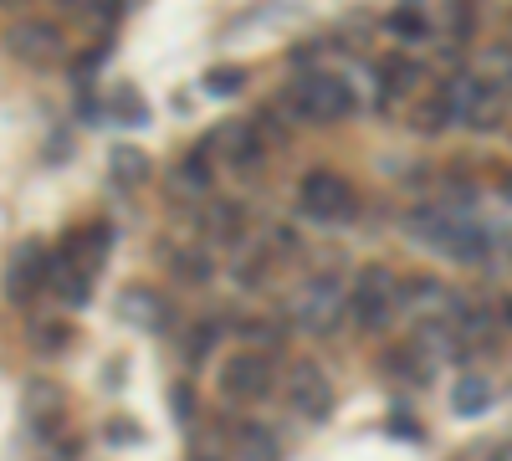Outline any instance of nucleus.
<instances>
[{"label":"nucleus","mask_w":512,"mask_h":461,"mask_svg":"<svg viewBox=\"0 0 512 461\" xmlns=\"http://www.w3.org/2000/svg\"><path fill=\"white\" fill-rule=\"evenodd\" d=\"M492 400H497L492 380H482V374H466V380H456L451 410H456V415H482V410H492Z\"/></svg>","instance_id":"obj_17"},{"label":"nucleus","mask_w":512,"mask_h":461,"mask_svg":"<svg viewBox=\"0 0 512 461\" xmlns=\"http://www.w3.org/2000/svg\"><path fill=\"white\" fill-rule=\"evenodd\" d=\"M420 88V67L410 57H390V62H379V98L384 103H400Z\"/></svg>","instance_id":"obj_13"},{"label":"nucleus","mask_w":512,"mask_h":461,"mask_svg":"<svg viewBox=\"0 0 512 461\" xmlns=\"http://www.w3.org/2000/svg\"><path fill=\"white\" fill-rule=\"evenodd\" d=\"M297 205H303L308 221L333 226V221H344L354 211V185L344 175H333V170H313L303 180V190H297Z\"/></svg>","instance_id":"obj_5"},{"label":"nucleus","mask_w":512,"mask_h":461,"mask_svg":"<svg viewBox=\"0 0 512 461\" xmlns=\"http://www.w3.org/2000/svg\"><path fill=\"white\" fill-rule=\"evenodd\" d=\"M241 328L251 333V339H267V344H282V328H277L272 318H267V323H262V318H251V323H241Z\"/></svg>","instance_id":"obj_27"},{"label":"nucleus","mask_w":512,"mask_h":461,"mask_svg":"<svg viewBox=\"0 0 512 461\" xmlns=\"http://www.w3.org/2000/svg\"><path fill=\"white\" fill-rule=\"evenodd\" d=\"M169 267H175V277H180V282H190V287L210 282V257H205L200 246H185V251H175V257H169Z\"/></svg>","instance_id":"obj_20"},{"label":"nucleus","mask_w":512,"mask_h":461,"mask_svg":"<svg viewBox=\"0 0 512 461\" xmlns=\"http://www.w3.org/2000/svg\"><path fill=\"white\" fill-rule=\"evenodd\" d=\"M175 415H185V421H190V415H195V400H190V385H175Z\"/></svg>","instance_id":"obj_30"},{"label":"nucleus","mask_w":512,"mask_h":461,"mask_svg":"<svg viewBox=\"0 0 512 461\" xmlns=\"http://www.w3.org/2000/svg\"><path fill=\"white\" fill-rule=\"evenodd\" d=\"M282 390H287V405L303 415L308 426H323L328 415H333V385H328V374H323L313 359H297V364L287 369Z\"/></svg>","instance_id":"obj_4"},{"label":"nucleus","mask_w":512,"mask_h":461,"mask_svg":"<svg viewBox=\"0 0 512 461\" xmlns=\"http://www.w3.org/2000/svg\"><path fill=\"white\" fill-rule=\"evenodd\" d=\"M241 82H246V72H241V67H231V72H210V77H205V88L221 98V93H241Z\"/></svg>","instance_id":"obj_26"},{"label":"nucleus","mask_w":512,"mask_h":461,"mask_svg":"<svg viewBox=\"0 0 512 461\" xmlns=\"http://www.w3.org/2000/svg\"><path fill=\"white\" fill-rule=\"evenodd\" d=\"M446 103H451V113L466 123V129H477V134H492L502 123V93L487 88L482 77H456L446 88Z\"/></svg>","instance_id":"obj_6"},{"label":"nucleus","mask_w":512,"mask_h":461,"mask_svg":"<svg viewBox=\"0 0 512 461\" xmlns=\"http://www.w3.org/2000/svg\"><path fill=\"white\" fill-rule=\"evenodd\" d=\"M236 461H282V446L267 426H241L236 431Z\"/></svg>","instance_id":"obj_18"},{"label":"nucleus","mask_w":512,"mask_h":461,"mask_svg":"<svg viewBox=\"0 0 512 461\" xmlns=\"http://www.w3.org/2000/svg\"><path fill=\"white\" fill-rule=\"evenodd\" d=\"M446 31H451V36L472 31V26H466V0H451V6H446Z\"/></svg>","instance_id":"obj_28"},{"label":"nucleus","mask_w":512,"mask_h":461,"mask_svg":"<svg viewBox=\"0 0 512 461\" xmlns=\"http://www.w3.org/2000/svg\"><path fill=\"white\" fill-rule=\"evenodd\" d=\"M287 313H292V328L313 333V339H328V333H338V323L349 318V287L333 272H318L292 292Z\"/></svg>","instance_id":"obj_1"},{"label":"nucleus","mask_w":512,"mask_h":461,"mask_svg":"<svg viewBox=\"0 0 512 461\" xmlns=\"http://www.w3.org/2000/svg\"><path fill=\"white\" fill-rule=\"evenodd\" d=\"M205 154H221L231 170H251L256 159L267 154V134H262V123H221L216 134L205 139Z\"/></svg>","instance_id":"obj_8"},{"label":"nucleus","mask_w":512,"mask_h":461,"mask_svg":"<svg viewBox=\"0 0 512 461\" xmlns=\"http://www.w3.org/2000/svg\"><path fill=\"white\" fill-rule=\"evenodd\" d=\"M108 251H113V226H77L62 246V262H72L82 277H98L103 262H108Z\"/></svg>","instance_id":"obj_10"},{"label":"nucleus","mask_w":512,"mask_h":461,"mask_svg":"<svg viewBox=\"0 0 512 461\" xmlns=\"http://www.w3.org/2000/svg\"><path fill=\"white\" fill-rule=\"evenodd\" d=\"M216 339H221V328H216V323H195V328H190V339H185V364H190V369L205 364L210 349H216Z\"/></svg>","instance_id":"obj_22"},{"label":"nucleus","mask_w":512,"mask_h":461,"mask_svg":"<svg viewBox=\"0 0 512 461\" xmlns=\"http://www.w3.org/2000/svg\"><path fill=\"white\" fill-rule=\"evenodd\" d=\"M118 313L128 328H144V333H159L164 328V298L154 287H123V298H118Z\"/></svg>","instance_id":"obj_12"},{"label":"nucleus","mask_w":512,"mask_h":461,"mask_svg":"<svg viewBox=\"0 0 512 461\" xmlns=\"http://www.w3.org/2000/svg\"><path fill=\"white\" fill-rule=\"evenodd\" d=\"M395 313H400V277H395L390 267L369 262V267L354 277V287H349V318H354V328L374 333V328L390 323Z\"/></svg>","instance_id":"obj_2"},{"label":"nucleus","mask_w":512,"mask_h":461,"mask_svg":"<svg viewBox=\"0 0 512 461\" xmlns=\"http://www.w3.org/2000/svg\"><path fill=\"white\" fill-rule=\"evenodd\" d=\"M108 441L134 446V441H139V426H134V421H108Z\"/></svg>","instance_id":"obj_29"},{"label":"nucleus","mask_w":512,"mask_h":461,"mask_svg":"<svg viewBox=\"0 0 512 461\" xmlns=\"http://www.w3.org/2000/svg\"><path fill=\"white\" fill-rule=\"evenodd\" d=\"M205 226H210L216 241H236L241 236V211H236V205H216V211L205 216Z\"/></svg>","instance_id":"obj_24"},{"label":"nucleus","mask_w":512,"mask_h":461,"mask_svg":"<svg viewBox=\"0 0 512 461\" xmlns=\"http://www.w3.org/2000/svg\"><path fill=\"white\" fill-rule=\"evenodd\" d=\"M169 185H175V195H190V200H200V195L210 190V154H205V149L185 154V159L175 164V175H169Z\"/></svg>","instance_id":"obj_16"},{"label":"nucleus","mask_w":512,"mask_h":461,"mask_svg":"<svg viewBox=\"0 0 512 461\" xmlns=\"http://www.w3.org/2000/svg\"><path fill=\"white\" fill-rule=\"evenodd\" d=\"M492 461H512V446H502V451H497V456H492Z\"/></svg>","instance_id":"obj_32"},{"label":"nucleus","mask_w":512,"mask_h":461,"mask_svg":"<svg viewBox=\"0 0 512 461\" xmlns=\"http://www.w3.org/2000/svg\"><path fill=\"white\" fill-rule=\"evenodd\" d=\"M113 118H118V123H144L149 108H144V98H139L134 88H113Z\"/></svg>","instance_id":"obj_25"},{"label":"nucleus","mask_w":512,"mask_h":461,"mask_svg":"<svg viewBox=\"0 0 512 461\" xmlns=\"http://www.w3.org/2000/svg\"><path fill=\"white\" fill-rule=\"evenodd\" d=\"M502 323H507V328H512V298H507V303H502Z\"/></svg>","instance_id":"obj_31"},{"label":"nucleus","mask_w":512,"mask_h":461,"mask_svg":"<svg viewBox=\"0 0 512 461\" xmlns=\"http://www.w3.org/2000/svg\"><path fill=\"white\" fill-rule=\"evenodd\" d=\"M88 282H93V277H82L72 262L57 257V267H52V292H62V303L82 308V303H88Z\"/></svg>","instance_id":"obj_19"},{"label":"nucleus","mask_w":512,"mask_h":461,"mask_svg":"<svg viewBox=\"0 0 512 461\" xmlns=\"http://www.w3.org/2000/svg\"><path fill=\"white\" fill-rule=\"evenodd\" d=\"M52 257H47V246H36V241H26L16 257H11V282H6V292H11V303H26L36 287H52Z\"/></svg>","instance_id":"obj_11"},{"label":"nucleus","mask_w":512,"mask_h":461,"mask_svg":"<svg viewBox=\"0 0 512 461\" xmlns=\"http://www.w3.org/2000/svg\"><path fill=\"white\" fill-rule=\"evenodd\" d=\"M31 344H36L41 354H62V349L72 344V328H67L62 318H52V323L41 318V323H31Z\"/></svg>","instance_id":"obj_21"},{"label":"nucleus","mask_w":512,"mask_h":461,"mask_svg":"<svg viewBox=\"0 0 512 461\" xmlns=\"http://www.w3.org/2000/svg\"><path fill=\"white\" fill-rule=\"evenodd\" d=\"M272 390V359L256 354V349H241V354H226L221 364V395L226 400H262Z\"/></svg>","instance_id":"obj_7"},{"label":"nucleus","mask_w":512,"mask_h":461,"mask_svg":"<svg viewBox=\"0 0 512 461\" xmlns=\"http://www.w3.org/2000/svg\"><path fill=\"white\" fill-rule=\"evenodd\" d=\"M11 52L26 67H52V62H62V31L52 21H16L11 26Z\"/></svg>","instance_id":"obj_9"},{"label":"nucleus","mask_w":512,"mask_h":461,"mask_svg":"<svg viewBox=\"0 0 512 461\" xmlns=\"http://www.w3.org/2000/svg\"><path fill=\"white\" fill-rule=\"evenodd\" d=\"M390 31H395V36H405V41L431 36V16H420V6H400V11L390 16Z\"/></svg>","instance_id":"obj_23"},{"label":"nucleus","mask_w":512,"mask_h":461,"mask_svg":"<svg viewBox=\"0 0 512 461\" xmlns=\"http://www.w3.org/2000/svg\"><path fill=\"white\" fill-rule=\"evenodd\" d=\"M26 421H31L36 431H52V426L62 421V395H57L47 380H31V385H26Z\"/></svg>","instance_id":"obj_15"},{"label":"nucleus","mask_w":512,"mask_h":461,"mask_svg":"<svg viewBox=\"0 0 512 461\" xmlns=\"http://www.w3.org/2000/svg\"><path fill=\"white\" fill-rule=\"evenodd\" d=\"M292 113L297 118H313V123H333V118H349L359 108L354 88L344 77H333V72H308V77H297L292 82V93H287Z\"/></svg>","instance_id":"obj_3"},{"label":"nucleus","mask_w":512,"mask_h":461,"mask_svg":"<svg viewBox=\"0 0 512 461\" xmlns=\"http://www.w3.org/2000/svg\"><path fill=\"white\" fill-rule=\"evenodd\" d=\"M108 175H113V185H123V190L144 185V180H149V154H144L139 144H118V149L108 154Z\"/></svg>","instance_id":"obj_14"}]
</instances>
